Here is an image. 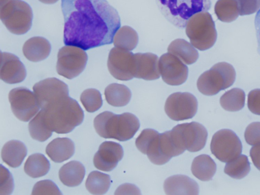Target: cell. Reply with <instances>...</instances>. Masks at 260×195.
Here are the masks:
<instances>
[{"label": "cell", "mask_w": 260, "mask_h": 195, "mask_svg": "<svg viewBox=\"0 0 260 195\" xmlns=\"http://www.w3.org/2000/svg\"><path fill=\"white\" fill-rule=\"evenodd\" d=\"M244 137L247 143L255 145L260 143V122L250 124L246 128Z\"/></svg>", "instance_id": "obj_36"}, {"label": "cell", "mask_w": 260, "mask_h": 195, "mask_svg": "<svg viewBox=\"0 0 260 195\" xmlns=\"http://www.w3.org/2000/svg\"><path fill=\"white\" fill-rule=\"evenodd\" d=\"M254 25L257 41V51L260 55V9L258 11L255 15Z\"/></svg>", "instance_id": "obj_40"}, {"label": "cell", "mask_w": 260, "mask_h": 195, "mask_svg": "<svg viewBox=\"0 0 260 195\" xmlns=\"http://www.w3.org/2000/svg\"><path fill=\"white\" fill-rule=\"evenodd\" d=\"M0 77L4 82L13 84L19 83L25 79L26 71L19 58L8 52L1 53Z\"/></svg>", "instance_id": "obj_16"}, {"label": "cell", "mask_w": 260, "mask_h": 195, "mask_svg": "<svg viewBox=\"0 0 260 195\" xmlns=\"http://www.w3.org/2000/svg\"><path fill=\"white\" fill-rule=\"evenodd\" d=\"M191 170L193 175L201 181L212 179L216 171V165L213 160L207 154H201L192 161Z\"/></svg>", "instance_id": "obj_24"}, {"label": "cell", "mask_w": 260, "mask_h": 195, "mask_svg": "<svg viewBox=\"0 0 260 195\" xmlns=\"http://www.w3.org/2000/svg\"><path fill=\"white\" fill-rule=\"evenodd\" d=\"M50 163L41 153H34L26 160L24 170L29 176L35 178L45 175L50 169Z\"/></svg>", "instance_id": "obj_26"}, {"label": "cell", "mask_w": 260, "mask_h": 195, "mask_svg": "<svg viewBox=\"0 0 260 195\" xmlns=\"http://www.w3.org/2000/svg\"><path fill=\"white\" fill-rule=\"evenodd\" d=\"M104 95L108 103L116 107L127 105L132 97L129 89L124 85L117 83L109 85L105 88Z\"/></svg>", "instance_id": "obj_25"}, {"label": "cell", "mask_w": 260, "mask_h": 195, "mask_svg": "<svg viewBox=\"0 0 260 195\" xmlns=\"http://www.w3.org/2000/svg\"><path fill=\"white\" fill-rule=\"evenodd\" d=\"M164 188L167 194H198L199 192L197 183L183 175H176L166 179Z\"/></svg>", "instance_id": "obj_18"}, {"label": "cell", "mask_w": 260, "mask_h": 195, "mask_svg": "<svg viewBox=\"0 0 260 195\" xmlns=\"http://www.w3.org/2000/svg\"><path fill=\"white\" fill-rule=\"evenodd\" d=\"M198 109L196 97L188 92H176L167 99L165 110L167 115L174 121L191 119Z\"/></svg>", "instance_id": "obj_11"}, {"label": "cell", "mask_w": 260, "mask_h": 195, "mask_svg": "<svg viewBox=\"0 0 260 195\" xmlns=\"http://www.w3.org/2000/svg\"><path fill=\"white\" fill-rule=\"evenodd\" d=\"M250 157L254 165L260 171V143L251 148Z\"/></svg>", "instance_id": "obj_39"}, {"label": "cell", "mask_w": 260, "mask_h": 195, "mask_svg": "<svg viewBox=\"0 0 260 195\" xmlns=\"http://www.w3.org/2000/svg\"><path fill=\"white\" fill-rule=\"evenodd\" d=\"M110 74L120 81H128L134 77V54L128 50L114 47L110 50L107 61Z\"/></svg>", "instance_id": "obj_12"}, {"label": "cell", "mask_w": 260, "mask_h": 195, "mask_svg": "<svg viewBox=\"0 0 260 195\" xmlns=\"http://www.w3.org/2000/svg\"><path fill=\"white\" fill-rule=\"evenodd\" d=\"M138 42L136 31L130 26H123L116 32L113 43L115 47L132 51L137 47Z\"/></svg>", "instance_id": "obj_27"}, {"label": "cell", "mask_w": 260, "mask_h": 195, "mask_svg": "<svg viewBox=\"0 0 260 195\" xmlns=\"http://www.w3.org/2000/svg\"><path fill=\"white\" fill-rule=\"evenodd\" d=\"M167 50L187 65L195 63L199 58L198 51L187 41L182 38L172 41Z\"/></svg>", "instance_id": "obj_23"}, {"label": "cell", "mask_w": 260, "mask_h": 195, "mask_svg": "<svg viewBox=\"0 0 260 195\" xmlns=\"http://www.w3.org/2000/svg\"><path fill=\"white\" fill-rule=\"evenodd\" d=\"M93 124L96 132L101 137L120 141L133 137L140 125L138 119L131 113L116 114L108 111L98 114Z\"/></svg>", "instance_id": "obj_3"}, {"label": "cell", "mask_w": 260, "mask_h": 195, "mask_svg": "<svg viewBox=\"0 0 260 195\" xmlns=\"http://www.w3.org/2000/svg\"><path fill=\"white\" fill-rule=\"evenodd\" d=\"M235 79L236 71L234 67L230 63L221 62L203 72L198 78L197 85L202 94L212 96L230 87Z\"/></svg>", "instance_id": "obj_7"}, {"label": "cell", "mask_w": 260, "mask_h": 195, "mask_svg": "<svg viewBox=\"0 0 260 195\" xmlns=\"http://www.w3.org/2000/svg\"><path fill=\"white\" fill-rule=\"evenodd\" d=\"M239 15H248L254 13L260 9V0H236Z\"/></svg>", "instance_id": "obj_37"}, {"label": "cell", "mask_w": 260, "mask_h": 195, "mask_svg": "<svg viewBox=\"0 0 260 195\" xmlns=\"http://www.w3.org/2000/svg\"><path fill=\"white\" fill-rule=\"evenodd\" d=\"M250 164L247 157L241 154L235 159L228 162L224 167V172L231 177L240 179L249 173Z\"/></svg>", "instance_id": "obj_30"}, {"label": "cell", "mask_w": 260, "mask_h": 195, "mask_svg": "<svg viewBox=\"0 0 260 195\" xmlns=\"http://www.w3.org/2000/svg\"><path fill=\"white\" fill-rule=\"evenodd\" d=\"M173 129L177 132L183 146L189 151H198L205 146L208 132L202 124L192 122L178 124Z\"/></svg>", "instance_id": "obj_14"}, {"label": "cell", "mask_w": 260, "mask_h": 195, "mask_svg": "<svg viewBox=\"0 0 260 195\" xmlns=\"http://www.w3.org/2000/svg\"><path fill=\"white\" fill-rule=\"evenodd\" d=\"M28 129L31 138L41 142L47 140L52 133L46 126L40 111L29 123Z\"/></svg>", "instance_id": "obj_32"}, {"label": "cell", "mask_w": 260, "mask_h": 195, "mask_svg": "<svg viewBox=\"0 0 260 195\" xmlns=\"http://www.w3.org/2000/svg\"><path fill=\"white\" fill-rule=\"evenodd\" d=\"M22 52L25 58L36 62L45 59L51 52V45L44 37H32L27 40L22 47Z\"/></svg>", "instance_id": "obj_19"}, {"label": "cell", "mask_w": 260, "mask_h": 195, "mask_svg": "<svg viewBox=\"0 0 260 195\" xmlns=\"http://www.w3.org/2000/svg\"><path fill=\"white\" fill-rule=\"evenodd\" d=\"M40 108L47 128L58 134L71 132L82 123L84 119L82 108L76 100L69 96V92L54 96Z\"/></svg>", "instance_id": "obj_2"}, {"label": "cell", "mask_w": 260, "mask_h": 195, "mask_svg": "<svg viewBox=\"0 0 260 195\" xmlns=\"http://www.w3.org/2000/svg\"><path fill=\"white\" fill-rule=\"evenodd\" d=\"M245 94L240 88H233L225 92L220 98V104L225 110L237 111L245 105Z\"/></svg>", "instance_id": "obj_29"}, {"label": "cell", "mask_w": 260, "mask_h": 195, "mask_svg": "<svg viewBox=\"0 0 260 195\" xmlns=\"http://www.w3.org/2000/svg\"><path fill=\"white\" fill-rule=\"evenodd\" d=\"M156 3L165 18L180 29L185 28L194 14L207 11L211 6L210 0H156Z\"/></svg>", "instance_id": "obj_4"}, {"label": "cell", "mask_w": 260, "mask_h": 195, "mask_svg": "<svg viewBox=\"0 0 260 195\" xmlns=\"http://www.w3.org/2000/svg\"><path fill=\"white\" fill-rule=\"evenodd\" d=\"M247 106L253 113L260 115V89L251 90L248 94Z\"/></svg>", "instance_id": "obj_38"}, {"label": "cell", "mask_w": 260, "mask_h": 195, "mask_svg": "<svg viewBox=\"0 0 260 195\" xmlns=\"http://www.w3.org/2000/svg\"><path fill=\"white\" fill-rule=\"evenodd\" d=\"M159 72L162 79L171 86H179L187 80L188 74L187 66L174 55L167 53L159 59Z\"/></svg>", "instance_id": "obj_13"}, {"label": "cell", "mask_w": 260, "mask_h": 195, "mask_svg": "<svg viewBox=\"0 0 260 195\" xmlns=\"http://www.w3.org/2000/svg\"><path fill=\"white\" fill-rule=\"evenodd\" d=\"M87 60V55L83 49L66 45L58 52L56 71L59 75L72 79L83 71Z\"/></svg>", "instance_id": "obj_8"}, {"label": "cell", "mask_w": 260, "mask_h": 195, "mask_svg": "<svg viewBox=\"0 0 260 195\" xmlns=\"http://www.w3.org/2000/svg\"><path fill=\"white\" fill-rule=\"evenodd\" d=\"M9 100L12 112L15 116L23 122H28L39 111L34 93L24 87L11 90L9 93Z\"/></svg>", "instance_id": "obj_10"}, {"label": "cell", "mask_w": 260, "mask_h": 195, "mask_svg": "<svg viewBox=\"0 0 260 195\" xmlns=\"http://www.w3.org/2000/svg\"><path fill=\"white\" fill-rule=\"evenodd\" d=\"M210 149L220 161L228 163L240 155L242 150L241 142L236 133L230 129H221L213 136Z\"/></svg>", "instance_id": "obj_9"}, {"label": "cell", "mask_w": 260, "mask_h": 195, "mask_svg": "<svg viewBox=\"0 0 260 195\" xmlns=\"http://www.w3.org/2000/svg\"><path fill=\"white\" fill-rule=\"evenodd\" d=\"M14 189L13 177L7 168L1 165V194H10Z\"/></svg>", "instance_id": "obj_35"}, {"label": "cell", "mask_w": 260, "mask_h": 195, "mask_svg": "<svg viewBox=\"0 0 260 195\" xmlns=\"http://www.w3.org/2000/svg\"><path fill=\"white\" fill-rule=\"evenodd\" d=\"M75 152L74 143L66 137H58L52 140L47 146L46 152L50 159L55 163L69 160Z\"/></svg>", "instance_id": "obj_20"}, {"label": "cell", "mask_w": 260, "mask_h": 195, "mask_svg": "<svg viewBox=\"0 0 260 195\" xmlns=\"http://www.w3.org/2000/svg\"><path fill=\"white\" fill-rule=\"evenodd\" d=\"M63 43L84 50L109 45L120 27L117 10L106 0H61Z\"/></svg>", "instance_id": "obj_1"}, {"label": "cell", "mask_w": 260, "mask_h": 195, "mask_svg": "<svg viewBox=\"0 0 260 195\" xmlns=\"http://www.w3.org/2000/svg\"><path fill=\"white\" fill-rule=\"evenodd\" d=\"M27 154V148L21 141L12 140L3 146L1 156L2 160L9 166L18 167Z\"/></svg>", "instance_id": "obj_21"}, {"label": "cell", "mask_w": 260, "mask_h": 195, "mask_svg": "<svg viewBox=\"0 0 260 195\" xmlns=\"http://www.w3.org/2000/svg\"><path fill=\"white\" fill-rule=\"evenodd\" d=\"M80 101L86 110L89 112L98 110L103 104L101 93L93 88L84 90L80 96Z\"/></svg>", "instance_id": "obj_33"}, {"label": "cell", "mask_w": 260, "mask_h": 195, "mask_svg": "<svg viewBox=\"0 0 260 195\" xmlns=\"http://www.w3.org/2000/svg\"><path fill=\"white\" fill-rule=\"evenodd\" d=\"M110 184L111 179L109 175L94 171L88 175L85 182V186L91 194H103L107 192Z\"/></svg>", "instance_id": "obj_28"}, {"label": "cell", "mask_w": 260, "mask_h": 195, "mask_svg": "<svg viewBox=\"0 0 260 195\" xmlns=\"http://www.w3.org/2000/svg\"><path fill=\"white\" fill-rule=\"evenodd\" d=\"M41 2L46 4H52L55 3L58 0H39Z\"/></svg>", "instance_id": "obj_41"}, {"label": "cell", "mask_w": 260, "mask_h": 195, "mask_svg": "<svg viewBox=\"0 0 260 195\" xmlns=\"http://www.w3.org/2000/svg\"><path fill=\"white\" fill-rule=\"evenodd\" d=\"M33 14L30 6L21 0H1V20L11 33L21 35L31 28Z\"/></svg>", "instance_id": "obj_5"}, {"label": "cell", "mask_w": 260, "mask_h": 195, "mask_svg": "<svg viewBox=\"0 0 260 195\" xmlns=\"http://www.w3.org/2000/svg\"><path fill=\"white\" fill-rule=\"evenodd\" d=\"M32 194H61L57 186L51 180H44L37 182L32 189Z\"/></svg>", "instance_id": "obj_34"}, {"label": "cell", "mask_w": 260, "mask_h": 195, "mask_svg": "<svg viewBox=\"0 0 260 195\" xmlns=\"http://www.w3.org/2000/svg\"><path fill=\"white\" fill-rule=\"evenodd\" d=\"M123 156L121 145L113 141L102 143L93 157V164L96 168L109 172L113 170Z\"/></svg>", "instance_id": "obj_15"}, {"label": "cell", "mask_w": 260, "mask_h": 195, "mask_svg": "<svg viewBox=\"0 0 260 195\" xmlns=\"http://www.w3.org/2000/svg\"><path fill=\"white\" fill-rule=\"evenodd\" d=\"M185 32L191 45L200 51L211 48L217 39V31L211 14L206 12L192 16L186 25Z\"/></svg>", "instance_id": "obj_6"}, {"label": "cell", "mask_w": 260, "mask_h": 195, "mask_svg": "<svg viewBox=\"0 0 260 195\" xmlns=\"http://www.w3.org/2000/svg\"><path fill=\"white\" fill-rule=\"evenodd\" d=\"M214 12L218 19L228 23L235 21L239 15L236 0H218L215 5Z\"/></svg>", "instance_id": "obj_31"}, {"label": "cell", "mask_w": 260, "mask_h": 195, "mask_svg": "<svg viewBox=\"0 0 260 195\" xmlns=\"http://www.w3.org/2000/svg\"><path fill=\"white\" fill-rule=\"evenodd\" d=\"M134 77L146 81L158 79L160 77L158 56L151 53L134 54Z\"/></svg>", "instance_id": "obj_17"}, {"label": "cell", "mask_w": 260, "mask_h": 195, "mask_svg": "<svg viewBox=\"0 0 260 195\" xmlns=\"http://www.w3.org/2000/svg\"><path fill=\"white\" fill-rule=\"evenodd\" d=\"M85 174L84 166L78 161H72L63 165L60 169L59 178L64 185L75 187L80 184Z\"/></svg>", "instance_id": "obj_22"}]
</instances>
